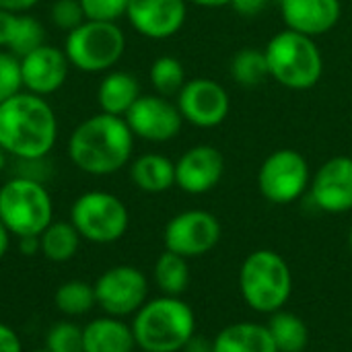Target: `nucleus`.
Masks as SVG:
<instances>
[{
  "mask_svg": "<svg viewBox=\"0 0 352 352\" xmlns=\"http://www.w3.org/2000/svg\"><path fill=\"white\" fill-rule=\"evenodd\" d=\"M58 140V120L45 97L21 91L0 103V148L21 161H39Z\"/></svg>",
  "mask_w": 352,
  "mask_h": 352,
  "instance_id": "obj_1",
  "label": "nucleus"
},
{
  "mask_svg": "<svg viewBox=\"0 0 352 352\" xmlns=\"http://www.w3.org/2000/svg\"><path fill=\"white\" fill-rule=\"evenodd\" d=\"M134 138L124 118L101 111L72 130L68 157L76 169L89 175H111L130 163Z\"/></svg>",
  "mask_w": 352,
  "mask_h": 352,
  "instance_id": "obj_2",
  "label": "nucleus"
},
{
  "mask_svg": "<svg viewBox=\"0 0 352 352\" xmlns=\"http://www.w3.org/2000/svg\"><path fill=\"white\" fill-rule=\"evenodd\" d=\"M136 346L148 352H182L196 334L194 309L182 297L161 295L148 299L132 316Z\"/></svg>",
  "mask_w": 352,
  "mask_h": 352,
  "instance_id": "obj_3",
  "label": "nucleus"
},
{
  "mask_svg": "<svg viewBox=\"0 0 352 352\" xmlns=\"http://www.w3.org/2000/svg\"><path fill=\"white\" fill-rule=\"evenodd\" d=\"M239 293L250 309L272 316L293 295V272L287 260L274 250H256L245 256L239 268Z\"/></svg>",
  "mask_w": 352,
  "mask_h": 352,
  "instance_id": "obj_4",
  "label": "nucleus"
},
{
  "mask_svg": "<svg viewBox=\"0 0 352 352\" xmlns=\"http://www.w3.org/2000/svg\"><path fill=\"white\" fill-rule=\"evenodd\" d=\"M270 76L285 89H314L324 74V56L314 37L283 29L264 47Z\"/></svg>",
  "mask_w": 352,
  "mask_h": 352,
  "instance_id": "obj_5",
  "label": "nucleus"
},
{
  "mask_svg": "<svg viewBox=\"0 0 352 352\" xmlns=\"http://www.w3.org/2000/svg\"><path fill=\"white\" fill-rule=\"evenodd\" d=\"M0 221L19 237H39L54 223V202L47 188L29 175L0 186Z\"/></svg>",
  "mask_w": 352,
  "mask_h": 352,
  "instance_id": "obj_6",
  "label": "nucleus"
},
{
  "mask_svg": "<svg viewBox=\"0 0 352 352\" xmlns=\"http://www.w3.org/2000/svg\"><path fill=\"white\" fill-rule=\"evenodd\" d=\"M126 52V35L118 23L82 21L66 33L64 54L70 66L95 74L109 72Z\"/></svg>",
  "mask_w": 352,
  "mask_h": 352,
  "instance_id": "obj_7",
  "label": "nucleus"
},
{
  "mask_svg": "<svg viewBox=\"0 0 352 352\" xmlns=\"http://www.w3.org/2000/svg\"><path fill=\"white\" fill-rule=\"evenodd\" d=\"M70 223L85 241L109 245L126 235L130 227V212L116 194L91 190L72 202Z\"/></svg>",
  "mask_w": 352,
  "mask_h": 352,
  "instance_id": "obj_8",
  "label": "nucleus"
},
{
  "mask_svg": "<svg viewBox=\"0 0 352 352\" xmlns=\"http://www.w3.org/2000/svg\"><path fill=\"white\" fill-rule=\"evenodd\" d=\"M311 184V171L307 159L295 148H278L270 153L258 171L260 194L270 204L297 202Z\"/></svg>",
  "mask_w": 352,
  "mask_h": 352,
  "instance_id": "obj_9",
  "label": "nucleus"
},
{
  "mask_svg": "<svg viewBox=\"0 0 352 352\" xmlns=\"http://www.w3.org/2000/svg\"><path fill=\"white\" fill-rule=\"evenodd\" d=\"M97 305L105 316H134L148 301V280L144 272L130 264L111 266L93 283Z\"/></svg>",
  "mask_w": 352,
  "mask_h": 352,
  "instance_id": "obj_10",
  "label": "nucleus"
},
{
  "mask_svg": "<svg viewBox=\"0 0 352 352\" xmlns=\"http://www.w3.org/2000/svg\"><path fill=\"white\" fill-rule=\"evenodd\" d=\"M223 237L221 221L202 208H192L167 221L163 231L165 250L179 254L188 260L212 252Z\"/></svg>",
  "mask_w": 352,
  "mask_h": 352,
  "instance_id": "obj_11",
  "label": "nucleus"
},
{
  "mask_svg": "<svg viewBox=\"0 0 352 352\" xmlns=\"http://www.w3.org/2000/svg\"><path fill=\"white\" fill-rule=\"evenodd\" d=\"M177 109L184 122L196 128H217L221 126L229 111L231 99L227 89L214 78H190L177 93Z\"/></svg>",
  "mask_w": 352,
  "mask_h": 352,
  "instance_id": "obj_12",
  "label": "nucleus"
},
{
  "mask_svg": "<svg viewBox=\"0 0 352 352\" xmlns=\"http://www.w3.org/2000/svg\"><path fill=\"white\" fill-rule=\"evenodd\" d=\"M124 120L136 138L148 142L173 140L184 126L177 103H171L169 97L163 95H140Z\"/></svg>",
  "mask_w": 352,
  "mask_h": 352,
  "instance_id": "obj_13",
  "label": "nucleus"
},
{
  "mask_svg": "<svg viewBox=\"0 0 352 352\" xmlns=\"http://www.w3.org/2000/svg\"><path fill=\"white\" fill-rule=\"evenodd\" d=\"M314 204L328 214H344L352 210V157L338 155L328 159L309 184Z\"/></svg>",
  "mask_w": 352,
  "mask_h": 352,
  "instance_id": "obj_14",
  "label": "nucleus"
},
{
  "mask_svg": "<svg viewBox=\"0 0 352 352\" xmlns=\"http://www.w3.org/2000/svg\"><path fill=\"white\" fill-rule=\"evenodd\" d=\"M126 16L142 37L169 39L186 25L188 0H128Z\"/></svg>",
  "mask_w": 352,
  "mask_h": 352,
  "instance_id": "obj_15",
  "label": "nucleus"
},
{
  "mask_svg": "<svg viewBox=\"0 0 352 352\" xmlns=\"http://www.w3.org/2000/svg\"><path fill=\"white\" fill-rule=\"evenodd\" d=\"M225 175V157L212 144H196L175 161V186L192 196L214 190Z\"/></svg>",
  "mask_w": 352,
  "mask_h": 352,
  "instance_id": "obj_16",
  "label": "nucleus"
},
{
  "mask_svg": "<svg viewBox=\"0 0 352 352\" xmlns=\"http://www.w3.org/2000/svg\"><path fill=\"white\" fill-rule=\"evenodd\" d=\"M19 60H21V80L27 93L47 97L58 89H62L68 78L70 62L64 50L56 45L43 43Z\"/></svg>",
  "mask_w": 352,
  "mask_h": 352,
  "instance_id": "obj_17",
  "label": "nucleus"
},
{
  "mask_svg": "<svg viewBox=\"0 0 352 352\" xmlns=\"http://www.w3.org/2000/svg\"><path fill=\"white\" fill-rule=\"evenodd\" d=\"M280 16L287 29L316 39L338 25L342 4L340 0H283Z\"/></svg>",
  "mask_w": 352,
  "mask_h": 352,
  "instance_id": "obj_18",
  "label": "nucleus"
},
{
  "mask_svg": "<svg viewBox=\"0 0 352 352\" xmlns=\"http://www.w3.org/2000/svg\"><path fill=\"white\" fill-rule=\"evenodd\" d=\"M136 349L132 326L122 318H95L82 328V352H134Z\"/></svg>",
  "mask_w": 352,
  "mask_h": 352,
  "instance_id": "obj_19",
  "label": "nucleus"
},
{
  "mask_svg": "<svg viewBox=\"0 0 352 352\" xmlns=\"http://www.w3.org/2000/svg\"><path fill=\"white\" fill-rule=\"evenodd\" d=\"M140 95L138 78L126 70H109L97 87V101L101 111L120 118L130 111Z\"/></svg>",
  "mask_w": 352,
  "mask_h": 352,
  "instance_id": "obj_20",
  "label": "nucleus"
},
{
  "mask_svg": "<svg viewBox=\"0 0 352 352\" xmlns=\"http://www.w3.org/2000/svg\"><path fill=\"white\" fill-rule=\"evenodd\" d=\"M212 352H278L266 324L237 322L212 338Z\"/></svg>",
  "mask_w": 352,
  "mask_h": 352,
  "instance_id": "obj_21",
  "label": "nucleus"
},
{
  "mask_svg": "<svg viewBox=\"0 0 352 352\" xmlns=\"http://www.w3.org/2000/svg\"><path fill=\"white\" fill-rule=\"evenodd\" d=\"M130 179L146 194H163L175 186V163L159 153L140 155L130 163Z\"/></svg>",
  "mask_w": 352,
  "mask_h": 352,
  "instance_id": "obj_22",
  "label": "nucleus"
},
{
  "mask_svg": "<svg viewBox=\"0 0 352 352\" xmlns=\"http://www.w3.org/2000/svg\"><path fill=\"white\" fill-rule=\"evenodd\" d=\"M266 326L278 352H303L309 344L307 324L293 311L280 309L272 314Z\"/></svg>",
  "mask_w": 352,
  "mask_h": 352,
  "instance_id": "obj_23",
  "label": "nucleus"
},
{
  "mask_svg": "<svg viewBox=\"0 0 352 352\" xmlns=\"http://www.w3.org/2000/svg\"><path fill=\"white\" fill-rule=\"evenodd\" d=\"M80 239H82L80 233L70 221H54L39 235L41 256H45L50 262L56 264L70 262L80 248Z\"/></svg>",
  "mask_w": 352,
  "mask_h": 352,
  "instance_id": "obj_24",
  "label": "nucleus"
},
{
  "mask_svg": "<svg viewBox=\"0 0 352 352\" xmlns=\"http://www.w3.org/2000/svg\"><path fill=\"white\" fill-rule=\"evenodd\" d=\"M153 276H155V285L159 287L161 295L182 297L190 287L188 258L165 250L153 266Z\"/></svg>",
  "mask_w": 352,
  "mask_h": 352,
  "instance_id": "obj_25",
  "label": "nucleus"
},
{
  "mask_svg": "<svg viewBox=\"0 0 352 352\" xmlns=\"http://www.w3.org/2000/svg\"><path fill=\"white\" fill-rule=\"evenodd\" d=\"M229 74L243 89L260 87L270 76L266 52L260 50V47H241L231 58Z\"/></svg>",
  "mask_w": 352,
  "mask_h": 352,
  "instance_id": "obj_26",
  "label": "nucleus"
},
{
  "mask_svg": "<svg viewBox=\"0 0 352 352\" xmlns=\"http://www.w3.org/2000/svg\"><path fill=\"white\" fill-rule=\"evenodd\" d=\"M54 303L60 314L68 318H80L97 305L95 287L85 280H66L56 289Z\"/></svg>",
  "mask_w": 352,
  "mask_h": 352,
  "instance_id": "obj_27",
  "label": "nucleus"
},
{
  "mask_svg": "<svg viewBox=\"0 0 352 352\" xmlns=\"http://www.w3.org/2000/svg\"><path fill=\"white\" fill-rule=\"evenodd\" d=\"M148 78H151V85L157 91V95H163V97L177 95L188 80L184 64L173 56H159L151 64Z\"/></svg>",
  "mask_w": 352,
  "mask_h": 352,
  "instance_id": "obj_28",
  "label": "nucleus"
},
{
  "mask_svg": "<svg viewBox=\"0 0 352 352\" xmlns=\"http://www.w3.org/2000/svg\"><path fill=\"white\" fill-rule=\"evenodd\" d=\"M43 43H45V29H43V25L35 16L19 14L12 39L8 43L6 52L14 54L16 58H23V56H27L29 52L37 50Z\"/></svg>",
  "mask_w": 352,
  "mask_h": 352,
  "instance_id": "obj_29",
  "label": "nucleus"
},
{
  "mask_svg": "<svg viewBox=\"0 0 352 352\" xmlns=\"http://www.w3.org/2000/svg\"><path fill=\"white\" fill-rule=\"evenodd\" d=\"M50 352H82V328L74 322H58L45 332Z\"/></svg>",
  "mask_w": 352,
  "mask_h": 352,
  "instance_id": "obj_30",
  "label": "nucleus"
},
{
  "mask_svg": "<svg viewBox=\"0 0 352 352\" xmlns=\"http://www.w3.org/2000/svg\"><path fill=\"white\" fill-rule=\"evenodd\" d=\"M21 91H23L21 60L10 52L0 50V103H4L6 99H10Z\"/></svg>",
  "mask_w": 352,
  "mask_h": 352,
  "instance_id": "obj_31",
  "label": "nucleus"
},
{
  "mask_svg": "<svg viewBox=\"0 0 352 352\" xmlns=\"http://www.w3.org/2000/svg\"><path fill=\"white\" fill-rule=\"evenodd\" d=\"M89 21H107L118 23V19L126 16L128 0H78Z\"/></svg>",
  "mask_w": 352,
  "mask_h": 352,
  "instance_id": "obj_32",
  "label": "nucleus"
},
{
  "mask_svg": "<svg viewBox=\"0 0 352 352\" xmlns=\"http://www.w3.org/2000/svg\"><path fill=\"white\" fill-rule=\"evenodd\" d=\"M50 14H52V23L66 33L76 29L82 21H87L78 0H56L52 4Z\"/></svg>",
  "mask_w": 352,
  "mask_h": 352,
  "instance_id": "obj_33",
  "label": "nucleus"
},
{
  "mask_svg": "<svg viewBox=\"0 0 352 352\" xmlns=\"http://www.w3.org/2000/svg\"><path fill=\"white\" fill-rule=\"evenodd\" d=\"M270 2L272 0H233L231 8L239 16H243V19H256V16H260L268 8Z\"/></svg>",
  "mask_w": 352,
  "mask_h": 352,
  "instance_id": "obj_34",
  "label": "nucleus"
},
{
  "mask_svg": "<svg viewBox=\"0 0 352 352\" xmlns=\"http://www.w3.org/2000/svg\"><path fill=\"white\" fill-rule=\"evenodd\" d=\"M16 16L19 14L0 8V50H8V43L12 39V33H14Z\"/></svg>",
  "mask_w": 352,
  "mask_h": 352,
  "instance_id": "obj_35",
  "label": "nucleus"
},
{
  "mask_svg": "<svg viewBox=\"0 0 352 352\" xmlns=\"http://www.w3.org/2000/svg\"><path fill=\"white\" fill-rule=\"evenodd\" d=\"M0 352H23L19 334L8 324L2 322H0Z\"/></svg>",
  "mask_w": 352,
  "mask_h": 352,
  "instance_id": "obj_36",
  "label": "nucleus"
},
{
  "mask_svg": "<svg viewBox=\"0 0 352 352\" xmlns=\"http://www.w3.org/2000/svg\"><path fill=\"white\" fill-rule=\"evenodd\" d=\"M182 352H212V338L202 336V334H194L186 346L182 349Z\"/></svg>",
  "mask_w": 352,
  "mask_h": 352,
  "instance_id": "obj_37",
  "label": "nucleus"
},
{
  "mask_svg": "<svg viewBox=\"0 0 352 352\" xmlns=\"http://www.w3.org/2000/svg\"><path fill=\"white\" fill-rule=\"evenodd\" d=\"M39 0H0V8L14 12V14H25L33 6H37Z\"/></svg>",
  "mask_w": 352,
  "mask_h": 352,
  "instance_id": "obj_38",
  "label": "nucleus"
},
{
  "mask_svg": "<svg viewBox=\"0 0 352 352\" xmlns=\"http://www.w3.org/2000/svg\"><path fill=\"white\" fill-rule=\"evenodd\" d=\"M19 250H21V254H23V256L41 254L39 237H19Z\"/></svg>",
  "mask_w": 352,
  "mask_h": 352,
  "instance_id": "obj_39",
  "label": "nucleus"
},
{
  "mask_svg": "<svg viewBox=\"0 0 352 352\" xmlns=\"http://www.w3.org/2000/svg\"><path fill=\"white\" fill-rule=\"evenodd\" d=\"M10 231L6 229V225L0 221V260L6 256V252H8V248H10Z\"/></svg>",
  "mask_w": 352,
  "mask_h": 352,
  "instance_id": "obj_40",
  "label": "nucleus"
},
{
  "mask_svg": "<svg viewBox=\"0 0 352 352\" xmlns=\"http://www.w3.org/2000/svg\"><path fill=\"white\" fill-rule=\"evenodd\" d=\"M196 6H202V8H221V6H231L233 0H188Z\"/></svg>",
  "mask_w": 352,
  "mask_h": 352,
  "instance_id": "obj_41",
  "label": "nucleus"
},
{
  "mask_svg": "<svg viewBox=\"0 0 352 352\" xmlns=\"http://www.w3.org/2000/svg\"><path fill=\"white\" fill-rule=\"evenodd\" d=\"M4 155H6V153H4V151L0 148V169L4 167Z\"/></svg>",
  "mask_w": 352,
  "mask_h": 352,
  "instance_id": "obj_42",
  "label": "nucleus"
},
{
  "mask_svg": "<svg viewBox=\"0 0 352 352\" xmlns=\"http://www.w3.org/2000/svg\"><path fill=\"white\" fill-rule=\"evenodd\" d=\"M349 250H351V254H352V227H351V231H349Z\"/></svg>",
  "mask_w": 352,
  "mask_h": 352,
  "instance_id": "obj_43",
  "label": "nucleus"
},
{
  "mask_svg": "<svg viewBox=\"0 0 352 352\" xmlns=\"http://www.w3.org/2000/svg\"><path fill=\"white\" fill-rule=\"evenodd\" d=\"M33 352H50V351H47V349L43 346V349H37V351H33Z\"/></svg>",
  "mask_w": 352,
  "mask_h": 352,
  "instance_id": "obj_44",
  "label": "nucleus"
},
{
  "mask_svg": "<svg viewBox=\"0 0 352 352\" xmlns=\"http://www.w3.org/2000/svg\"><path fill=\"white\" fill-rule=\"evenodd\" d=\"M134 352H148V351H142V349H136V351Z\"/></svg>",
  "mask_w": 352,
  "mask_h": 352,
  "instance_id": "obj_45",
  "label": "nucleus"
},
{
  "mask_svg": "<svg viewBox=\"0 0 352 352\" xmlns=\"http://www.w3.org/2000/svg\"><path fill=\"white\" fill-rule=\"evenodd\" d=\"M274 2H278V4H280V2H283V0H274Z\"/></svg>",
  "mask_w": 352,
  "mask_h": 352,
  "instance_id": "obj_46",
  "label": "nucleus"
}]
</instances>
